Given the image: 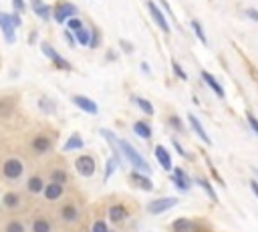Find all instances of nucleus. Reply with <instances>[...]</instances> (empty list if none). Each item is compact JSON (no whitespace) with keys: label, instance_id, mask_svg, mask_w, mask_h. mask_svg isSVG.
<instances>
[{"label":"nucleus","instance_id":"f257e3e1","mask_svg":"<svg viewBox=\"0 0 258 232\" xmlns=\"http://www.w3.org/2000/svg\"><path fill=\"white\" fill-rule=\"evenodd\" d=\"M117 147H119V154L121 156H125V160L129 161V166H133L135 168V172H141V174H145V176H149L152 174V166L147 163V160L135 149L129 142H125V140H119L117 138Z\"/></svg>","mask_w":258,"mask_h":232},{"label":"nucleus","instance_id":"f03ea898","mask_svg":"<svg viewBox=\"0 0 258 232\" xmlns=\"http://www.w3.org/2000/svg\"><path fill=\"white\" fill-rule=\"evenodd\" d=\"M178 204H180V200L175 198V196H164V198L152 200L145 206V210H147V214H152V216H159V214L172 210L173 206H178Z\"/></svg>","mask_w":258,"mask_h":232},{"label":"nucleus","instance_id":"7ed1b4c3","mask_svg":"<svg viewBox=\"0 0 258 232\" xmlns=\"http://www.w3.org/2000/svg\"><path fill=\"white\" fill-rule=\"evenodd\" d=\"M75 15H77V6L73 2H67V0H61V2H57L51 8V17L55 18L59 24L67 22L69 18H75Z\"/></svg>","mask_w":258,"mask_h":232},{"label":"nucleus","instance_id":"20e7f679","mask_svg":"<svg viewBox=\"0 0 258 232\" xmlns=\"http://www.w3.org/2000/svg\"><path fill=\"white\" fill-rule=\"evenodd\" d=\"M75 170L79 176H83V178H93L95 172H97V161L91 154H83L75 160Z\"/></svg>","mask_w":258,"mask_h":232},{"label":"nucleus","instance_id":"39448f33","mask_svg":"<svg viewBox=\"0 0 258 232\" xmlns=\"http://www.w3.org/2000/svg\"><path fill=\"white\" fill-rule=\"evenodd\" d=\"M129 206L125 202H113L109 208H107V218L113 222V224H123L127 218H129Z\"/></svg>","mask_w":258,"mask_h":232},{"label":"nucleus","instance_id":"423d86ee","mask_svg":"<svg viewBox=\"0 0 258 232\" xmlns=\"http://www.w3.org/2000/svg\"><path fill=\"white\" fill-rule=\"evenodd\" d=\"M2 174H4V178H8V180H18L20 176L24 174V163L18 158H8L2 163Z\"/></svg>","mask_w":258,"mask_h":232},{"label":"nucleus","instance_id":"0eeeda50","mask_svg":"<svg viewBox=\"0 0 258 232\" xmlns=\"http://www.w3.org/2000/svg\"><path fill=\"white\" fill-rule=\"evenodd\" d=\"M40 51L45 53V57H49V59H51V63L55 65L57 69H61V71H71V69H73L71 63H69V61H65V59L61 57V54H59L55 49H52L49 43H40Z\"/></svg>","mask_w":258,"mask_h":232},{"label":"nucleus","instance_id":"6e6552de","mask_svg":"<svg viewBox=\"0 0 258 232\" xmlns=\"http://www.w3.org/2000/svg\"><path fill=\"white\" fill-rule=\"evenodd\" d=\"M0 31H2V36L8 45L17 43V29L10 20V15H6V12H0Z\"/></svg>","mask_w":258,"mask_h":232},{"label":"nucleus","instance_id":"1a4fd4ad","mask_svg":"<svg viewBox=\"0 0 258 232\" xmlns=\"http://www.w3.org/2000/svg\"><path fill=\"white\" fill-rule=\"evenodd\" d=\"M127 180H129V184L133 188L143 190V192H152V190H155L152 178H149V176H145V174H141V172H129V178Z\"/></svg>","mask_w":258,"mask_h":232},{"label":"nucleus","instance_id":"9d476101","mask_svg":"<svg viewBox=\"0 0 258 232\" xmlns=\"http://www.w3.org/2000/svg\"><path fill=\"white\" fill-rule=\"evenodd\" d=\"M147 10H149V15H152V18L155 20V24L159 26V29L164 31L166 35H170V22H168L166 15L159 10V6L154 2V0H147Z\"/></svg>","mask_w":258,"mask_h":232},{"label":"nucleus","instance_id":"9b49d317","mask_svg":"<svg viewBox=\"0 0 258 232\" xmlns=\"http://www.w3.org/2000/svg\"><path fill=\"white\" fill-rule=\"evenodd\" d=\"M71 101H73L75 107H79L81 111H85V113H89V115H97V113H99L97 103H95L93 99H89V97H85V95H73Z\"/></svg>","mask_w":258,"mask_h":232},{"label":"nucleus","instance_id":"f8f14e48","mask_svg":"<svg viewBox=\"0 0 258 232\" xmlns=\"http://www.w3.org/2000/svg\"><path fill=\"white\" fill-rule=\"evenodd\" d=\"M172 182H173V186L180 190V192H188L189 188H192V178L186 174V170H182V168H175L173 170V174H172Z\"/></svg>","mask_w":258,"mask_h":232},{"label":"nucleus","instance_id":"ddd939ff","mask_svg":"<svg viewBox=\"0 0 258 232\" xmlns=\"http://www.w3.org/2000/svg\"><path fill=\"white\" fill-rule=\"evenodd\" d=\"M79 216H81V212H79V206H77L75 202H65L63 206H61V218H63V222L75 224L79 220Z\"/></svg>","mask_w":258,"mask_h":232},{"label":"nucleus","instance_id":"4468645a","mask_svg":"<svg viewBox=\"0 0 258 232\" xmlns=\"http://www.w3.org/2000/svg\"><path fill=\"white\" fill-rule=\"evenodd\" d=\"M188 121H189V125H192L194 133L198 135V138L206 143V145H212V140H210V135L206 133V129H204V125L200 124V119L194 115V113H188Z\"/></svg>","mask_w":258,"mask_h":232},{"label":"nucleus","instance_id":"2eb2a0df","mask_svg":"<svg viewBox=\"0 0 258 232\" xmlns=\"http://www.w3.org/2000/svg\"><path fill=\"white\" fill-rule=\"evenodd\" d=\"M43 194H45V198H47L49 202H55V200H59V198L65 194V186H63V184H55V182L45 184Z\"/></svg>","mask_w":258,"mask_h":232},{"label":"nucleus","instance_id":"dca6fc26","mask_svg":"<svg viewBox=\"0 0 258 232\" xmlns=\"http://www.w3.org/2000/svg\"><path fill=\"white\" fill-rule=\"evenodd\" d=\"M33 149L36 154H49L51 149H52V140L47 138V135H36V138L33 140Z\"/></svg>","mask_w":258,"mask_h":232},{"label":"nucleus","instance_id":"f3484780","mask_svg":"<svg viewBox=\"0 0 258 232\" xmlns=\"http://www.w3.org/2000/svg\"><path fill=\"white\" fill-rule=\"evenodd\" d=\"M196 224L189 220V218H175L170 224V232H194Z\"/></svg>","mask_w":258,"mask_h":232},{"label":"nucleus","instance_id":"a211bd4d","mask_svg":"<svg viewBox=\"0 0 258 232\" xmlns=\"http://www.w3.org/2000/svg\"><path fill=\"white\" fill-rule=\"evenodd\" d=\"M155 160L159 161V166L166 172H172V156L164 145H155Z\"/></svg>","mask_w":258,"mask_h":232},{"label":"nucleus","instance_id":"6ab92c4d","mask_svg":"<svg viewBox=\"0 0 258 232\" xmlns=\"http://www.w3.org/2000/svg\"><path fill=\"white\" fill-rule=\"evenodd\" d=\"M200 75H202V79H204V83H206V85H208V87H210V89H212V91H214V93H216V95H218V97L222 99L224 95H226V93H224V87L218 83V81L214 79V75H210L208 71H202Z\"/></svg>","mask_w":258,"mask_h":232},{"label":"nucleus","instance_id":"aec40b11","mask_svg":"<svg viewBox=\"0 0 258 232\" xmlns=\"http://www.w3.org/2000/svg\"><path fill=\"white\" fill-rule=\"evenodd\" d=\"M26 190H29L31 194H43V190H45V180L40 178V176H31L29 182H26Z\"/></svg>","mask_w":258,"mask_h":232},{"label":"nucleus","instance_id":"412c9836","mask_svg":"<svg viewBox=\"0 0 258 232\" xmlns=\"http://www.w3.org/2000/svg\"><path fill=\"white\" fill-rule=\"evenodd\" d=\"M38 109L47 115H55L57 113V103L51 97H47V95H43V97H38Z\"/></svg>","mask_w":258,"mask_h":232},{"label":"nucleus","instance_id":"4be33fe9","mask_svg":"<svg viewBox=\"0 0 258 232\" xmlns=\"http://www.w3.org/2000/svg\"><path fill=\"white\" fill-rule=\"evenodd\" d=\"M133 131H135V135H139L141 140H149L152 138V125L147 124V121H135L133 124Z\"/></svg>","mask_w":258,"mask_h":232},{"label":"nucleus","instance_id":"5701e85b","mask_svg":"<svg viewBox=\"0 0 258 232\" xmlns=\"http://www.w3.org/2000/svg\"><path fill=\"white\" fill-rule=\"evenodd\" d=\"M85 145V142H83V138H81V133H73L69 140H67V143H65V152H75V149H81Z\"/></svg>","mask_w":258,"mask_h":232},{"label":"nucleus","instance_id":"b1692460","mask_svg":"<svg viewBox=\"0 0 258 232\" xmlns=\"http://www.w3.org/2000/svg\"><path fill=\"white\" fill-rule=\"evenodd\" d=\"M2 206L8 208V210H15L20 206V196L17 192H6L4 198H2Z\"/></svg>","mask_w":258,"mask_h":232},{"label":"nucleus","instance_id":"393cba45","mask_svg":"<svg viewBox=\"0 0 258 232\" xmlns=\"http://www.w3.org/2000/svg\"><path fill=\"white\" fill-rule=\"evenodd\" d=\"M52 230V226H51V222L47 220V218H34L33 220V232H51Z\"/></svg>","mask_w":258,"mask_h":232},{"label":"nucleus","instance_id":"a878e982","mask_svg":"<svg viewBox=\"0 0 258 232\" xmlns=\"http://www.w3.org/2000/svg\"><path fill=\"white\" fill-rule=\"evenodd\" d=\"M33 8H34V15H36L38 18H43V20H49V18H51V6H49V4L40 2V4H34Z\"/></svg>","mask_w":258,"mask_h":232},{"label":"nucleus","instance_id":"bb28decb","mask_svg":"<svg viewBox=\"0 0 258 232\" xmlns=\"http://www.w3.org/2000/svg\"><path fill=\"white\" fill-rule=\"evenodd\" d=\"M196 182H198V184H200V186L204 188V192H206V194H208V196H210V198H212L214 202H218V194H216V192H214V188H212V184H210V182H208L206 178H196Z\"/></svg>","mask_w":258,"mask_h":232},{"label":"nucleus","instance_id":"cd10ccee","mask_svg":"<svg viewBox=\"0 0 258 232\" xmlns=\"http://www.w3.org/2000/svg\"><path fill=\"white\" fill-rule=\"evenodd\" d=\"M135 103L139 105V109H141L145 115H154V113H155V109H154L152 101H147V99H143V97H135Z\"/></svg>","mask_w":258,"mask_h":232},{"label":"nucleus","instance_id":"c85d7f7f","mask_svg":"<svg viewBox=\"0 0 258 232\" xmlns=\"http://www.w3.org/2000/svg\"><path fill=\"white\" fill-rule=\"evenodd\" d=\"M67 180H69V176H67L65 170H52L51 172V182H55V184H67Z\"/></svg>","mask_w":258,"mask_h":232},{"label":"nucleus","instance_id":"c756f323","mask_svg":"<svg viewBox=\"0 0 258 232\" xmlns=\"http://www.w3.org/2000/svg\"><path fill=\"white\" fill-rule=\"evenodd\" d=\"M12 107H15V101L4 97V99H0V115L2 117H8L12 113Z\"/></svg>","mask_w":258,"mask_h":232},{"label":"nucleus","instance_id":"7c9ffc66","mask_svg":"<svg viewBox=\"0 0 258 232\" xmlns=\"http://www.w3.org/2000/svg\"><path fill=\"white\" fill-rule=\"evenodd\" d=\"M192 31H194V35L200 38V43L202 45H208V38H206V35H204V29H202V24H200V20H192Z\"/></svg>","mask_w":258,"mask_h":232},{"label":"nucleus","instance_id":"2f4dec72","mask_svg":"<svg viewBox=\"0 0 258 232\" xmlns=\"http://www.w3.org/2000/svg\"><path fill=\"white\" fill-rule=\"evenodd\" d=\"M75 40H77L79 45L89 47V40H91V31H87V29H81L79 33H75Z\"/></svg>","mask_w":258,"mask_h":232},{"label":"nucleus","instance_id":"473e14b6","mask_svg":"<svg viewBox=\"0 0 258 232\" xmlns=\"http://www.w3.org/2000/svg\"><path fill=\"white\" fill-rule=\"evenodd\" d=\"M115 168H117V161L113 160V158H109L107 160V163H105V176H103V182H107L113 176V172H115Z\"/></svg>","mask_w":258,"mask_h":232},{"label":"nucleus","instance_id":"72a5a7b5","mask_svg":"<svg viewBox=\"0 0 258 232\" xmlns=\"http://www.w3.org/2000/svg\"><path fill=\"white\" fill-rule=\"evenodd\" d=\"M67 26H69V29H67V31H69V33H79L81 29H85V24H83V20H79V18H69V20H67Z\"/></svg>","mask_w":258,"mask_h":232},{"label":"nucleus","instance_id":"f704fd0d","mask_svg":"<svg viewBox=\"0 0 258 232\" xmlns=\"http://www.w3.org/2000/svg\"><path fill=\"white\" fill-rule=\"evenodd\" d=\"M4 232H26V228H24V224H22V222L12 220V222H8V224H6Z\"/></svg>","mask_w":258,"mask_h":232},{"label":"nucleus","instance_id":"c9c22d12","mask_svg":"<svg viewBox=\"0 0 258 232\" xmlns=\"http://www.w3.org/2000/svg\"><path fill=\"white\" fill-rule=\"evenodd\" d=\"M246 121H248V125H250V129L258 135V117L252 113V111H246Z\"/></svg>","mask_w":258,"mask_h":232},{"label":"nucleus","instance_id":"e433bc0d","mask_svg":"<svg viewBox=\"0 0 258 232\" xmlns=\"http://www.w3.org/2000/svg\"><path fill=\"white\" fill-rule=\"evenodd\" d=\"M101 45V35H99V31H91V40H89V49H97Z\"/></svg>","mask_w":258,"mask_h":232},{"label":"nucleus","instance_id":"4c0bfd02","mask_svg":"<svg viewBox=\"0 0 258 232\" xmlns=\"http://www.w3.org/2000/svg\"><path fill=\"white\" fill-rule=\"evenodd\" d=\"M168 121H170V125H172L173 129H178L180 133L184 131V124H182V119H180L178 115H170V119H168Z\"/></svg>","mask_w":258,"mask_h":232},{"label":"nucleus","instance_id":"58836bf2","mask_svg":"<svg viewBox=\"0 0 258 232\" xmlns=\"http://www.w3.org/2000/svg\"><path fill=\"white\" fill-rule=\"evenodd\" d=\"M172 69H173V73H175V77H180L182 81H188V75L184 73V69L178 65V61H172Z\"/></svg>","mask_w":258,"mask_h":232},{"label":"nucleus","instance_id":"ea45409f","mask_svg":"<svg viewBox=\"0 0 258 232\" xmlns=\"http://www.w3.org/2000/svg\"><path fill=\"white\" fill-rule=\"evenodd\" d=\"M172 143H173V147H175V152H178L182 158H186V160H192V156H189V154L186 152V149H184V145H182L178 140H172Z\"/></svg>","mask_w":258,"mask_h":232},{"label":"nucleus","instance_id":"a19ab883","mask_svg":"<svg viewBox=\"0 0 258 232\" xmlns=\"http://www.w3.org/2000/svg\"><path fill=\"white\" fill-rule=\"evenodd\" d=\"M91 232H109V226L105 224V220H95Z\"/></svg>","mask_w":258,"mask_h":232},{"label":"nucleus","instance_id":"79ce46f5","mask_svg":"<svg viewBox=\"0 0 258 232\" xmlns=\"http://www.w3.org/2000/svg\"><path fill=\"white\" fill-rule=\"evenodd\" d=\"M12 6H15V10L18 12V15H20V12H24V10H26L24 0H12Z\"/></svg>","mask_w":258,"mask_h":232},{"label":"nucleus","instance_id":"37998d69","mask_svg":"<svg viewBox=\"0 0 258 232\" xmlns=\"http://www.w3.org/2000/svg\"><path fill=\"white\" fill-rule=\"evenodd\" d=\"M65 38H67V43H69V47H77V40H75V35L73 33L65 31Z\"/></svg>","mask_w":258,"mask_h":232},{"label":"nucleus","instance_id":"c03bdc74","mask_svg":"<svg viewBox=\"0 0 258 232\" xmlns=\"http://www.w3.org/2000/svg\"><path fill=\"white\" fill-rule=\"evenodd\" d=\"M10 20H12V24H15V29L22 26V20H20V15H18V12H15V15H10Z\"/></svg>","mask_w":258,"mask_h":232},{"label":"nucleus","instance_id":"a18cd8bd","mask_svg":"<svg viewBox=\"0 0 258 232\" xmlns=\"http://www.w3.org/2000/svg\"><path fill=\"white\" fill-rule=\"evenodd\" d=\"M246 17H248V18H252L254 22H258V12H256L254 8H248V10H246Z\"/></svg>","mask_w":258,"mask_h":232},{"label":"nucleus","instance_id":"49530a36","mask_svg":"<svg viewBox=\"0 0 258 232\" xmlns=\"http://www.w3.org/2000/svg\"><path fill=\"white\" fill-rule=\"evenodd\" d=\"M36 38H38V33L33 31V33L29 35V45H34V43H36Z\"/></svg>","mask_w":258,"mask_h":232},{"label":"nucleus","instance_id":"de8ad7c7","mask_svg":"<svg viewBox=\"0 0 258 232\" xmlns=\"http://www.w3.org/2000/svg\"><path fill=\"white\" fill-rule=\"evenodd\" d=\"M250 188H252V192H254V196L258 198V180H250Z\"/></svg>","mask_w":258,"mask_h":232},{"label":"nucleus","instance_id":"09e8293b","mask_svg":"<svg viewBox=\"0 0 258 232\" xmlns=\"http://www.w3.org/2000/svg\"><path fill=\"white\" fill-rule=\"evenodd\" d=\"M119 43H121V47H123V51H125V53H131V51H133V47H131V45H127V40H119Z\"/></svg>","mask_w":258,"mask_h":232},{"label":"nucleus","instance_id":"8fccbe9b","mask_svg":"<svg viewBox=\"0 0 258 232\" xmlns=\"http://www.w3.org/2000/svg\"><path fill=\"white\" fill-rule=\"evenodd\" d=\"M141 71H143V73H147V75L152 73V71H149V65H147V63H141Z\"/></svg>","mask_w":258,"mask_h":232},{"label":"nucleus","instance_id":"3c124183","mask_svg":"<svg viewBox=\"0 0 258 232\" xmlns=\"http://www.w3.org/2000/svg\"><path fill=\"white\" fill-rule=\"evenodd\" d=\"M252 172H254V176H256V180H258V168H252Z\"/></svg>","mask_w":258,"mask_h":232},{"label":"nucleus","instance_id":"603ef678","mask_svg":"<svg viewBox=\"0 0 258 232\" xmlns=\"http://www.w3.org/2000/svg\"><path fill=\"white\" fill-rule=\"evenodd\" d=\"M109 232H111V230H109Z\"/></svg>","mask_w":258,"mask_h":232}]
</instances>
